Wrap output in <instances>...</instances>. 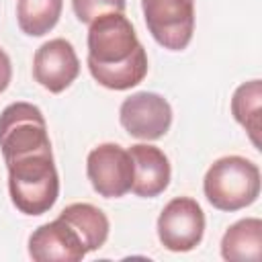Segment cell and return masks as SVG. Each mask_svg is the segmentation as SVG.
Listing matches in <instances>:
<instances>
[{"label": "cell", "instance_id": "obj_1", "mask_svg": "<svg viewBox=\"0 0 262 262\" xmlns=\"http://www.w3.org/2000/svg\"><path fill=\"white\" fill-rule=\"evenodd\" d=\"M88 70L108 90H129L147 74V53L123 12H106L88 29Z\"/></svg>", "mask_w": 262, "mask_h": 262}, {"label": "cell", "instance_id": "obj_2", "mask_svg": "<svg viewBox=\"0 0 262 262\" xmlns=\"http://www.w3.org/2000/svg\"><path fill=\"white\" fill-rule=\"evenodd\" d=\"M12 205L25 215L47 213L59 194V176L51 149L33 151L6 162Z\"/></svg>", "mask_w": 262, "mask_h": 262}, {"label": "cell", "instance_id": "obj_3", "mask_svg": "<svg viewBox=\"0 0 262 262\" xmlns=\"http://www.w3.org/2000/svg\"><path fill=\"white\" fill-rule=\"evenodd\" d=\"M203 190L207 201L219 211H239L250 207L260 194V170L242 156H225L211 164Z\"/></svg>", "mask_w": 262, "mask_h": 262}, {"label": "cell", "instance_id": "obj_4", "mask_svg": "<svg viewBox=\"0 0 262 262\" xmlns=\"http://www.w3.org/2000/svg\"><path fill=\"white\" fill-rule=\"evenodd\" d=\"M0 147L4 162L25 154L51 149L43 113L31 102H12L0 115Z\"/></svg>", "mask_w": 262, "mask_h": 262}, {"label": "cell", "instance_id": "obj_5", "mask_svg": "<svg viewBox=\"0 0 262 262\" xmlns=\"http://www.w3.org/2000/svg\"><path fill=\"white\" fill-rule=\"evenodd\" d=\"M151 37L170 51H182L194 33V0H141Z\"/></svg>", "mask_w": 262, "mask_h": 262}, {"label": "cell", "instance_id": "obj_6", "mask_svg": "<svg viewBox=\"0 0 262 262\" xmlns=\"http://www.w3.org/2000/svg\"><path fill=\"white\" fill-rule=\"evenodd\" d=\"M205 233V213L190 196L172 199L158 217V237L170 252L196 248Z\"/></svg>", "mask_w": 262, "mask_h": 262}, {"label": "cell", "instance_id": "obj_7", "mask_svg": "<svg viewBox=\"0 0 262 262\" xmlns=\"http://www.w3.org/2000/svg\"><path fill=\"white\" fill-rule=\"evenodd\" d=\"M86 174L100 196L119 199L127 194L133 184V160L129 149L117 143H100L88 154Z\"/></svg>", "mask_w": 262, "mask_h": 262}, {"label": "cell", "instance_id": "obj_8", "mask_svg": "<svg viewBox=\"0 0 262 262\" xmlns=\"http://www.w3.org/2000/svg\"><path fill=\"white\" fill-rule=\"evenodd\" d=\"M119 121L131 137L154 141L170 129L172 108L170 102L156 92H135L123 100Z\"/></svg>", "mask_w": 262, "mask_h": 262}, {"label": "cell", "instance_id": "obj_9", "mask_svg": "<svg viewBox=\"0 0 262 262\" xmlns=\"http://www.w3.org/2000/svg\"><path fill=\"white\" fill-rule=\"evenodd\" d=\"M80 74V61L70 41L51 39L43 43L33 57V76L45 90L59 94Z\"/></svg>", "mask_w": 262, "mask_h": 262}, {"label": "cell", "instance_id": "obj_10", "mask_svg": "<svg viewBox=\"0 0 262 262\" xmlns=\"http://www.w3.org/2000/svg\"><path fill=\"white\" fill-rule=\"evenodd\" d=\"M86 254L80 233L61 217L37 227L29 237V256L35 262H78Z\"/></svg>", "mask_w": 262, "mask_h": 262}, {"label": "cell", "instance_id": "obj_11", "mask_svg": "<svg viewBox=\"0 0 262 262\" xmlns=\"http://www.w3.org/2000/svg\"><path fill=\"white\" fill-rule=\"evenodd\" d=\"M133 160L131 192L143 199L162 194L170 184V162L166 154L149 143H135L129 147Z\"/></svg>", "mask_w": 262, "mask_h": 262}, {"label": "cell", "instance_id": "obj_12", "mask_svg": "<svg viewBox=\"0 0 262 262\" xmlns=\"http://www.w3.org/2000/svg\"><path fill=\"white\" fill-rule=\"evenodd\" d=\"M262 254V221L248 217L235 221L221 239V256L231 262H258Z\"/></svg>", "mask_w": 262, "mask_h": 262}, {"label": "cell", "instance_id": "obj_13", "mask_svg": "<svg viewBox=\"0 0 262 262\" xmlns=\"http://www.w3.org/2000/svg\"><path fill=\"white\" fill-rule=\"evenodd\" d=\"M59 217L63 221H68L80 233L86 252H94V250L102 248V244L108 237V219H106V215L90 203L68 205L59 213Z\"/></svg>", "mask_w": 262, "mask_h": 262}, {"label": "cell", "instance_id": "obj_14", "mask_svg": "<svg viewBox=\"0 0 262 262\" xmlns=\"http://www.w3.org/2000/svg\"><path fill=\"white\" fill-rule=\"evenodd\" d=\"M63 0H18L16 20L25 35L43 37L49 33L61 16Z\"/></svg>", "mask_w": 262, "mask_h": 262}, {"label": "cell", "instance_id": "obj_15", "mask_svg": "<svg viewBox=\"0 0 262 262\" xmlns=\"http://www.w3.org/2000/svg\"><path fill=\"white\" fill-rule=\"evenodd\" d=\"M260 104H262V84L260 80H250L233 92L231 113L235 121L248 131L252 143L260 145Z\"/></svg>", "mask_w": 262, "mask_h": 262}, {"label": "cell", "instance_id": "obj_16", "mask_svg": "<svg viewBox=\"0 0 262 262\" xmlns=\"http://www.w3.org/2000/svg\"><path fill=\"white\" fill-rule=\"evenodd\" d=\"M125 0H72L74 14L78 16L80 23L90 25L94 18L106 12H123L125 10Z\"/></svg>", "mask_w": 262, "mask_h": 262}, {"label": "cell", "instance_id": "obj_17", "mask_svg": "<svg viewBox=\"0 0 262 262\" xmlns=\"http://www.w3.org/2000/svg\"><path fill=\"white\" fill-rule=\"evenodd\" d=\"M12 78V66H10V57L6 55V51L0 47V92H4L10 84Z\"/></svg>", "mask_w": 262, "mask_h": 262}]
</instances>
